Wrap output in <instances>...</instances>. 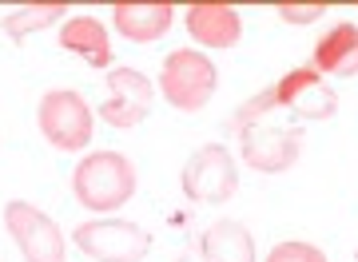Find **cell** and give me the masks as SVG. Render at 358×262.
<instances>
[{"instance_id": "30bf717a", "label": "cell", "mask_w": 358, "mask_h": 262, "mask_svg": "<svg viewBox=\"0 0 358 262\" xmlns=\"http://www.w3.org/2000/svg\"><path fill=\"white\" fill-rule=\"evenodd\" d=\"M183 24L203 48H235L243 40V16L235 4H192Z\"/></svg>"}, {"instance_id": "ba28073f", "label": "cell", "mask_w": 358, "mask_h": 262, "mask_svg": "<svg viewBox=\"0 0 358 262\" xmlns=\"http://www.w3.org/2000/svg\"><path fill=\"white\" fill-rule=\"evenodd\" d=\"M103 84H108V100L96 108L103 124L128 131V127H140L148 119V112H152V103H155V84L140 68L115 64V68H108Z\"/></svg>"}, {"instance_id": "277c9868", "label": "cell", "mask_w": 358, "mask_h": 262, "mask_svg": "<svg viewBox=\"0 0 358 262\" xmlns=\"http://www.w3.org/2000/svg\"><path fill=\"white\" fill-rule=\"evenodd\" d=\"M80 254H88L96 262H140L152 250V235L131 219H115V214H96L88 223H80L72 231Z\"/></svg>"}, {"instance_id": "2e32d148", "label": "cell", "mask_w": 358, "mask_h": 262, "mask_svg": "<svg viewBox=\"0 0 358 262\" xmlns=\"http://www.w3.org/2000/svg\"><path fill=\"white\" fill-rule=\"evenodd\" d=\"M263 262H327V254H322L315 242L287 238V242H275V247H271V254Z\"/></svg>"}, {"instance_id": "5b68a950", "label": "cell", "mask_w": 358, "mask_h": 262, "mask_svg": "<svg viewBox=\"0 0 358 262\" xmlns=\"http://www.w3.org/2000/svg\"><path fill=\"white\" fill-rule=\"evenodd\" d=\"M179 187L199 207L227 203L239 191V163H235V155L223 143H203L199 151H192V159L183 163Z\"/></svg>"}, {"instance_id": "3957f363", "label": "cell", "mask_w": 358, "mask_h": 262, "mask_svg": "<svg viewBox=\"0 0 358 262\" xmlns=\"http://www.w3.org/2000/svg\"><path fill=\"white\" fill-rule=\"evenodd\" d=\"M36 127L56 151L76 155L92 143V127H96V108H92L80 92L72 87H56L44 92L36 103Z\"/></svg>"}, {"instance_id": "6da1fadb", "label": "cell", "mask_w": 358, "mask_h": 262, "mask_svg": "<svg viewBox=\"0 0 358 262\" xmlns=\"http://www.w3.org/2000/svg\"><path fill=\"white\" fill-rule=\"evenodd\" d=\"M140 187L136 163L124 151H92L72 167V195L84 211L115 214Z\"/></svg>"}, {"instance_id": "e0dca14e", "label": "cell", "mask_w": 358, "mask_h": 262, "mask_svg": "<svg viewBox=\"0 0 358 262\" xmlns=\"http://www.w3.org/2000/svg\"><path fill=\"white\" fill-rule=\"evenodd\" d=\"M282 24H315L322 13H331L327 4H275Z\"/></svg>"}, {"instance_id": "7c38bea8", "label": "cell", "mask_w": 358, "mask_h": 262, "mask_svg": "<svg viewBox=\"0 0 358 262\" xmlns=\"http://www.w3.org/2000/svg\"><path fill=\"white\" fill-rule=\"evenodd\" d=\"M56 44L72 56H80L84 64H92V68H112V36H108L103 20H96V16H68L60 24Z\"/></svg>"}, {"instance_id": "8fae6325", "label": "cell", "mask_w": 358, "mask_h": 262, "mask_svg": "<svg viewBox=\"0 0 358 262\" xmlns=\"http://www.w3.org/2000/svg\"><path fill=\"white\" fill-rule=\"evenodd\" d=\"M310 68L319 75H338V80H355L358 75V24L343 20V24L327 28L315 44Z\"/></svg>"}, {"instance_id": "9a60e30c", "label": "cell", "mask_w": 358, "mask_h": 262, "mask_svg": "<svg viewBox=\"0 0 358 262\" xmlns=\"http://www.w3.org/2000/svg\"><path fill=\"white\" fill-rule=\"evenodd\" d=\"M64 13H68V4H20V8L0 16V32H8V36L20 44V40L32 36V32H44V28H52L56 20H64Z\"/></svg>"}, {"instance_id": "8992f818", "label": "cell", "mask_w": 358, "mask_h": 262, "mask_svg": "<svg viewBox=\"0 0 358 262\" xmlns=\"http://www.w3.org/2000/svg\"><path fill=\"white\" fill-rule=\"evenodd\" d=\"M4 231L13 235L24 262H64V250H68L64 231H60V223L52 214H44L32 203L24 199L4 203Z\"/></svg>"}, {"instance_id": "4fadbf2b", "label": "cell", "mask_w": 358, "mask_h": 262, "mask_svg": "<svg viewBox=\"0 0 358 262\" xmlns=\"http://www.w3.org/2000/svg\"><path fill=\"white\" fill-rule=\"evenodd\" d=\"M171 20H176V8L171 4H131V0L112 4L115 32L124 40H131V44H152V40L167 36Z\"/></svg>"}, {"instance_id": "5bb4252c", "label": "cell", "mask_w": 358, "mask_h": 262, "mask_svg": "<svg viewBox=\"0 0 358 262\" xmlns=\"http://www.w3.org/2000/svg\"><path fill=\"white\" fill-rule=\"evenodd\" d=\"M199 254H203V262H255L259 259L255 235L239 219H219V223L203 226Z\"/></svg>"}, {"instance_id": "9c48e42d", "label": "cell", "mask_w": 358, "mask_h": 262, "mask_svg": "<svg viewBox=\"0 0 358 262\" xmlns=\"http://www.w3.org/2000/svg\"><path fill=\"white\" fill-rule=\"evenodd\" d=\"M271 100H275V112H291L299 119H310V124H319V119H331L338 112V96H334L327 80H322L310 64L303 68H291L287 75H279V84H271Z\"/></svg>"}, {"instance_id": "52a82bcc", "label": "cell", "mask_w": 358, "mask_h": 262, "mask_svg": "<svg viewBox=\"0 0 358 262\" xmlns=\"http://www.w3.org/2000/svg\"><path fill=\"white\" fill-rule=\"evenodd\" d=\"M299 151H303V131L299 127H282V124H247L239 127V155L251 171L263 175H282L299 163Z\"/></svg>"}, {"instance_id": "7a4b0ae2", "label": "cell", "mask_w": 358, "mask_h": 262, "mask_svg": "<svg viewBox=\"0 0 358 262\" xmlns=\"http://www.w3.org/2000/svg\"><path fill=\"white\" fill-rule=\"evenodd\" d=\"M159 92H164V100L176 112H199L219 92V68L199 48H176L164 56Z\"/></svg>"}]
</instances>
